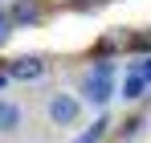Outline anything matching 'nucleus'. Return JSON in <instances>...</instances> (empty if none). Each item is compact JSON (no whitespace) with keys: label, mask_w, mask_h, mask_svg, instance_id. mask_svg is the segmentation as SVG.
I'll use <instances>...</instances> for the list:
<instances>
[{"label":"nucleus","mask_w":151,"mask_h":143,"mask_svg":"<svg viewBox=\"0 0 151 143\" xmlns=\"http://www.w3.org/2000/svg\"><path fill=\"white\" fill-rule=\"evenodd\" d=\"M86 106H94V110H106V102L110 98H119V86H114V78H98V74H90V70H82L78 74V90H74Z\"/></svg>","instance_id":"1"},{"label":"nucleus","mask_w":151,"mask_h":143,"mask_svg":"<svg viewBox=\"0 0 151 143\" xmlns=\"http://www.w3.org/2000/svg\"><path fill=\"white\" fill-rule=\"evenodd\" d=\"M82 98L70 94V90H53L49 102H45V115H49L53 127H78V119H82Z\"/></svg>","instance_id":"2"},{"label":"nucleus","mask_w":151,"mask_h":143,"mask_svg":"<svg viewBox=\"0 0 151 143\" xmlns=\"http://www.w3.org/2000/svg\"><path fill=\"white\" fill-rule=\"evenodd\" d=\"M4 70H8L12 82H41V78L49 74V61H45L41 53H21V57H8Z\"/></svg>","instance_id":"3"},{"label":"nucleus","mask_w":151,"mask_h":143,"mask_svg":"<svg viewBox=\"0 0 151 143\" xmlns=\"http://www.w3.org/2000/svg\"><path fill=\"white\" fill-rule=\"evenodd\" d=\"M8 17H12L17 29H37V25H45V17H49V4L45 0H12L8 4Z\"/></svg>","instance_id":"4"},{"label":"nucleus","mask_w":151,"mask_h":143,"mask_svg":"<svg viewBox=\"0 0 151 143\" xmlns=\"http://www.w3.org/2000/svg\"><path fill=\"white\" fill-rule=\"evenodd\" d=\"M147 135V115H127L123 123H114V139L119 143H139Z\"/></svg>","instance_id":"5"},{"label":"nucleus","mask_w":151,"mask_h":143,"mask_svg":"<svg viewBox=\"0 0 151 143\" xmlns=\"http://www.w3.org/2000/svg\"><path fill=\"white\" fill-rule=\"evenodd\" d=\"M21 127H25V110H21V102L0 98V135H12V131H21Z\"/></svg>","instance_id":"6"},{"label":"nucleus","mask_w":151,"mask_h":143,"mask_svg":"<svg viewBox=\"0 0 151 143\" xmlns=\"http://www.w3.org/2000/svg\"><path fill=\"white\" fill-rule=\"evenodd\" d=\"M147 94H151V86L139 78V74H127L123 86H119V98H123V102H143Z\"/></svg>","instance_id":"7"},{"label":"nucleus","mask_w":151,"mask_h":143,"mask_svg":"<svg viewBox=\"0 0 151 143\" xmlns=\"http://www.w3.org/2000/svg\"><path fill=\"white\" fill-rule=\"evenodd\" d=\"M110 131H114V123H110V115L102 110L98 119H94V127H86V131H82V135H78L74 143H102L106 135H110Z\"/></svg>","instance_id":"8"},{"label":"nucleus","mask_w":151,"mask_h":143,"mask_svg":"<svg viewBox=\"0 0 151 143\" xmlns=\"http://www.w3.org/2000/svg\"><path fill=\"white\" fill-rule=\"evenodd\" d=\"M127 53H135V57H151V29H131Z\"/></svg>","instance_id":"9"},{"label":"nucleus","mask_w":151,"mask_h":143,"mask_svg":"<svg viewBox=\"0 0 151 143\" xmlns=\"http://www.w3.org/2000/svg\"><path fill=\"white\" fill-rule=\"evenodd\" d=\"M90 74H98V78H114V57H90Z\"/></svg>","instance_id":"10"},{"label":"nucleus","mask_w":151,"mask_h":143,"mask_svg":"<svg viewBox=\"0 0 151 143\" xmlns=\"http://www.w3.org/2000/svg\"><path fill=\"white\" fill-rule=\"evenodd\" d=\"M12 33H17V25H12V17H8V8H0V49L12 41Z\"/></svg>","instance_id":"11"},{"label":"nucleus","mask_w":151,"mask_h":143,"mask_svg":"<svg viewBox=\"0 0 151 143\" xmlns=\"http://www.w3.org/2000/svg\"><path fill=\"white\" fill-rule=\"evenodd\" d=\"M127 74H139V78L151 86V57H139V61H131V66H127Z\"/></svg>","instance_id":"12"},{"label":"nucleus","mask_w":151,"mask_h":143,"mask_svg":"<svg viewBox=\"0 0 151 143\" xmlns=\"http://www.w3.org/2000/svg\"><path fill=\"white\" fill-rule=\"evenodd\" d=\"M70 8H78V12H90V8H98V0H70Z\"/></svg>","instance_id":"13"},{"label":"nucleus","mask_w":151,"mask_h":143,"mask_svg":"<svg viewBox=\"0 0 151 143\" xmlns=\"http://www.w3.org/2000/svg\"><path fill=\"white\" fill-rule=\"evenodd\" d=\"M8 82H12V78H8V70H4V66H0V90H4V86H8Z\"/></svg>","instance_id":"14"},{"label":"nucleus","mask_w":151,"mask_h":143,"mask_svg":"<svg viewBox=\"0 0 151 143\" xmlns=\"http://www.w3.org/2000/svg\"><path fill=\"white\" fill-rule=\"evenodd\" d=\"M147 106H151V94H147Z\"/></svg>","instance_id":"15"}]
</instances>
